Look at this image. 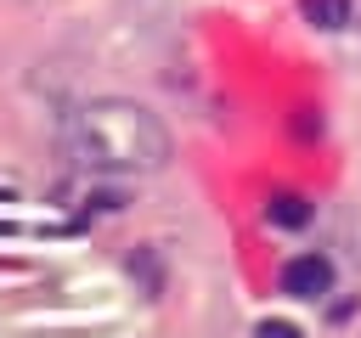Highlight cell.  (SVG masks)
I'll return each mask as SVG.
<instances>
[{
	"label": "cell",
	"mask_w": 361,
	"mask_h": 338,
	"mask_svg": "<svg viewBox=\"0 0 361 338\" xmlns=\"http://www.w3.org/2000/svg\"><path fill=\"white\" fill-rule=\"evenodd\" d=\"M62 141L85 169L147 175V169H164V158H169V130L141 101H85L68 113Z\"/></svg>",
	"instance_id": "obj_1"
},
{
	"label": "cell",
	"mask_w": 361,
	"mask_h": 338,
	"mask_svg": "<svg viewBox=\"0 0 361 338\" xmlns=\"http://www.w3.org/2000/svg\"><path fill=\"white\" fill-rule=\"evenodd\" d=\"M327 287H333V265L322 254H299V259L282 265V293L288 299H322Z\"/></svg>",
	"instance_id": "obj_2"
},
{
	"label": "cell",
	"mask_w": 361,
	"mask_h": 338,
	"mask_svg": "<svg viewBox=\"0 0 361 338\" xmlns=\"http://www.w3.org/2000/svg\"><path fill=\"white\" fill-rule=\"evenodd\" d=\"M265 220L282 225V231H299V225H310V197H299V192H276V197L265 203Z\"/></svg>",
	"instance_id": "obj_3"
},
{
	"label": "cell",
	"mask_w": 361,
	"mask_h": 338,
	"mask_svg": "<svg viewBox=\"0 0 361 338\" xmlns=\"http://www.w3.org/2000/svg\"><path fill=\"white\" fill-rule=\"evenodd\" d=\"M299 11H305V23L310 28H350V0H299Z\"/></svg>",
	"instance_id": "obj_4"
},
{
	"label": "cell",
	"mask_w": 361,
	"mask_h": 338,
	"mask_svg": "<svg viewBox=\"0 0 361 338\" xmlns=\"http://www.w3.org/2000/svg\"><path fill=\"white\" fill-rule=\"evenodd\" d=\"M254 338H305V332H299L293 321H259V327H254Z\"/></svg>",
	"instance_id": "obj_5"
}]
</instances>
